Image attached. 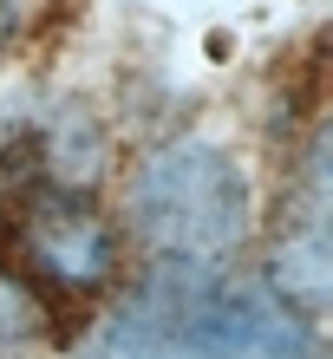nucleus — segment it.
Instances as JSON below:
<instances>
[{"label":"nucleus","instance_id":"nucleus-1","mask_svg":"<svg viewBox=\"0 0 333 359\" xmlns=\"http://www.w3.org/2000/svg\"><path fill=\"white\" fill-rule=\"evenodd\" d=\"M72 359H327L320 327L229 262H151Z\"/></svg>","mask_w":333,"mask_h":359},{"label":"nucleus","instance_id":"nucleus-2","mask_svg":"<svg viewBox=\"0 0 333 359\" xmlns=\"http://www.w3.org/2000/svg\"><path fill=\"white\" fill-rule=\"evenodd\" d=\"M124 229L157 262H229L255 229V196L222 144L177 137L137 157L124 183Z\"/></svg>","mask_w":333,"mask_h":359},{"label":"nucleus","instance_id":"nucleus-3","mask_svg":"<svg viewBox=\"0 0 333 359\" xmlns=\"http://www.w3.org/2000/svg\"><path fill=\"white\" fill-rule=\"evenodd\" d=\"M20 255L39 294H105L124 274V229L98 216L86 189L33 183V196L20 203Z\"/></svg>","mask_w":333,"mask_h":359},{"label":"nucleus","instance_id":"nucleus-4","mask_svg":"<svg viewBox=\"0 0 333 359\" xmlns=\"http://www.w3.org/2000/svg\"><path fill=\"white\" fill-rule=\"evenodd\" d=\"M46 333H53V301L27 281V274L0 268V359L33 353Z\"/></svg>","mask_w":333,"mask_h":359},{"label":"nucleus","instance_id":"nucleus-5","mask_svg":"<svg viewBox=\"0 0 333 359\" xmlns=\"http://www.w3.org/2000/svg\"><path fill=\"white\" fill-rule=\"evenodd\" d=\"M13 27H20V7H13V0H0V46L13 39Z\"/></svg>","mask_w":333,"mask_h":359}]
</instances>
